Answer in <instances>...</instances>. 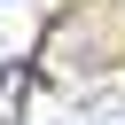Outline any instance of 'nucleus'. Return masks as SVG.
I'll return each instance as SVG.
<instances>
[{"label": "nucleus", "instance_id": "obj_2", "mask_svg": "<svg viewBox=\"0 0 125 125\" xmlns=\"http://www.w3.org/2000/svg\"><path fill=\"white\" fill-rule=\"evenodd\" d=\"M78 125H125V102H117V94H102V102H94Z\"/></svg>", "mask_w": 125, "mask_h": 125}, {"label": "nucleus", "instance_id": "obj_1", "mask_svg": "<svg viewBox=\"0 0 125 125\" xmlns=\"http://www.w3.org/2000/svg\"><path fill=\"white\" fill-rule=\"evenodd\" d=\"M23 94H31V70L8 62V70H0V125H23Z\"/></svg>", "mask_w": 125, "mask_h": 125}]
</instances>
